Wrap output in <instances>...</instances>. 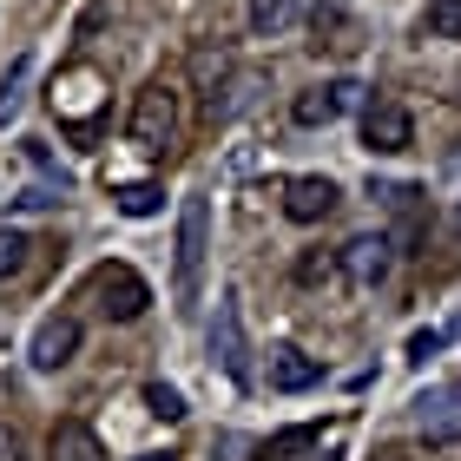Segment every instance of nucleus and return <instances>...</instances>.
<instances>
[{
  "mask_svg": "<svg viewBox=\"0 0 461 461\" xmlns=\"http://www.w3.org/2000/svg\"><path fill=\"white\" fill-rule=\"evenodd\" d=\"M435 349H442V330H415V337H409V356H415V363H429Z\"/></svg>",
  "mask_w": 461,
  "mask_h": 461,
  "instance_id": "nucleus-21",
  "label": "nucleus"
},
{
  "mask_svg": "<svg viewBox=\"0 0 461 461\" xmlns=\"http://www.w3.org/2000/svg\"><path fill=\"white\" fill-rule=\"evenodd\" d=\"M204 250H212V212H204V198H185L178 238H172V303L185 317L198 310V290H204Z\"/></svg>",
  "mask_w": 461,
  "mask_h": 461,
  "instance_id": "nucleus-1",
  "label": "nucleus"
},
{
  "mask_svg": "<svg viewBox=\"0 0 461 461\" xmlns=\"http://www.w3.org/2000/svg\"><path fill=\"white\" fill-rule=\"evenodd\" d=\"M317 383H323V363H317V356H303V349H277V356H270V389L303 395V389H317Z\"/></svg>",
  "mask_w": 461,
  "mask_h": 461,
  "instance_id": "nucleus-10",
  "label": "nucleus"
},
{
  "mask_svg": "<svg viewBox=\"0 0 461 461\" xmlns=\"http://www.w3.org/2000/svg\"><path fill=\"white\" fill-rule=\"evenodd\" d=\"M389 264H395V244H389V238H356V244H343V270H349L363 290L383 284Z\"/></svg>",
  "mask_w": 461,
  "mask_h": 461,
  "instance_id": "nucleus-8",
  "label": "nucleus"
},
{
  "mask_svg": "<svg viewBox=\"0 0 461 461\" xmlns=\"http://www.w3.org/2000/svg\"><path fill=\"white\" fill-rule=\"evenodd\" d=\"M212 356L224 363L230 383H250V349H244V317H238V290L218 297V317H212Z\"/></svg>",
  "mask_w": 461,
  "mask_h": 461,
  "instance_id": "nucleus-4",
  "label": "nucleus"
},
{
  "mask_svg": "<svg viewBox=\"0 0 461 461\" xmlns=\"http://www.w3.org/2000/svg\"><path fill=\"white\" fill-rule=\"evenodd\" d=\"M422 33H429V40H461V0H429Z\"/></svg>",
  "mask_w": 461,
  "mask_h": 461,
  "instance_id": "nucleus-15",
  "label": "nucleus"
},
{
  "mask_svg": "<svg viewBox=\"0 0 461 461\" xmlns=\"http://www.w3.org/2000/svg\"><path fill=\"white\" fill-rule=\"evenodd\" d=\"M139 461H172V455H139Z\"/></svg>",
  "mask_w": 461,
  "mask_h": 461,
  "instance_id": "nucleus-23",
  "label": "nucleus"
},
{
  "mask_svg": "<svg viewBox=\"0 0 461 461\" xmlns=\"http://www.w3.org/2000/svg\"><path fill=\"white\" fill-rule=\"evenodd\" d=\"M47 461H106V448H99V435L86 422H59L47 442Z\"/></svg>",
  "mask_w": 461,
  "mask_h": 461,
  "instance_id": "nucleus-11",
  "label": "nucleus"
},
{
  "mask_svg": "<svg viewBox=\"0 0 461 461\" xmlns=\"http://www.w3.org/2000/svg\"><path fill=\"white\" fill-rule=\"evenodd\" d=\"M79 356V317H47L33 330V369H67Z\"/></svg>",
  "mask_w": 461,
  "mask_h": 461,
  "instance_id": "nucleus-6",
  "label": "nucleus"
},
{
  "mask_svg": "<svg viewBox=\"0 0 461 461\" xmlns=\"http://www.w3.org/2000/svg\"><path fill=\"white\" fill-rule=\"evenodd\" d=\"M27 73H33V59H27V53H20L7 73H0V125L20 113V86H27Z\"/></svg>",
  "mask_w": 461,
  "mask_h": 461,
  "instance_id": "nucleus-16",
  "label": "nucleus"
},
{
  "mask_svg": "<svg viewBox=\"0 0 461 461\" xmlns=\"http://www.w3.org/2000/svg\"><path fill=\"white\" fill-rule=\"evenodd\" d=\"M192 73H198V86H212V79H224V47H218V53L204 47V53L192 59Z\"/></svg>",
  "mask_w": 461,
  "mask_h": 461,
  "instance_id": "nucleus-20",
  "label": "nucleus"
},
{
  "mask_svg": "<svg viewBox=\"0 0 461 461\" xmlns=\"http://www.w3.org/2000/svg\"><path fill=\"white\" fill-rule=\"evenodd\" d=\"M363 145L369 152H409L415 145V119L395 106V99H375V106L363 113Z\"/></svg>",
  "mask_w": 461,
  "mask_h": 461,
  "instance_id": "nucleus-5",
  "label": "nucleus"
},
{
  "mask_svg": "<svg viewBox=\"0 0 461 461\" xmlns=\"http://www.w3.org/2000/svg\"><path fill=\"white\" fill-rule=\"evenodd\" d=\"M330 212H337V185L330 178H290L284 185V218L290 224H317Z\"/></svg>",
  "mask_w": 461,
  "mask_h": 461,
  "instance_id": "nucleus-7",
  "label": "nucleus"
},
{
  "mask_svg": "<svg viewBox=\"0 0 461 461\" xmlns=\"http://www.w3.org/2000/svg\"><path fill=\"white\" fill-rule=\"evenodd\" d=\"M310 442H317V422H297V429H284V435H277V442H270L258 461H290V455H303Z\"/></svg>",
  "mask_w": 461,
  "mask_h": 461,
  "instance_id": "nucleus-17",
  "label": "nucleus"
},
{
  "mask_svg": "<svg viewBox=\"0 0 461 461\" xmlns=\"http://www.w3.org/2000/svg\"><path fill=\"white\" fill-rule=\"evenodd\" d=\"M323 277H337V258H323V250H310V258L297 264V284H323Z\"/></svg>",
  "mask_w": 461,
  "mask_h": 461,
  "instance_id": "nucleus-19",
  "label": "nucleus"
},
{
  "mask_svg": "<svg viewBox=\"0 0 461 461\" xmlns=\"http://www.w3.org/2000/svg\"><path fill=\"white\" fill-rule=\"evenodd\" d=\"M93 297H99V310H106L113 323H132V317H145L152 290H145V277L132 264H99L93 270Z\"/></svg>",
  "mask_w": 461,
  "mask_h": 461,
  "instance_id": "nucleus-3",
  "label": "nucleus"
},
{
  "mask_svg": "<svg viewBox=\"0 0 461 461\" xmlns=\"http://www.w3.org/2000/svg\"><path fill=\"white\" fill-rule=\"evenodd\" d=\"M119 212H125V218H158V212H165V185H145V178L125 185V192H119Z\"/></svg>",
  "mask_w": 461,
  "mask_h": 461,
  "instance_id": "nucleus-13",
  "label": "nucleus"
},
{
  "mask_svg": "<svg viewBox=\"0 0 461 461\" xmlns=\"http://www.w3.org/2000/svg\"><path fill=\"white\" fill-rule=\"evenodd\" d=\"M356 99V79H337V86H310V93H297V106H290V119L297 125H330L343 106Z\"/></svg>",
  "mask_w": 461,
  "mask_h": 461,
  "instance_id": "nucleus-9",
  "label": "nucleus"
},
{
  "mask_svg": "<svg viewBox=\"0 0 461 461\" xmlns=\"http://www.w3.org/2000/svg\"><path fill=\"white\" fill-rule=\"evenodd\" d=\"M290 20H297V0H250V33L258 40H277Z\"/></svg>",
  "mask_w": 461,
  "mask_h": 461,
  "instance_id": "nucleus-12",
  "label": "nucleus"
},
{
  "mask_svg": "<svg viewBox=\"0 0 461 461\" xmlns=\"http://www.w3.org/2000/svg\"><path fill=\"white\" fill-rule=\"evenodd\" d=\"M145 409H152L158 422H178V415H185V395H178L172 383H145Z\"/></svg>",
  "mask_w": 461,
  "mask_h": 461,
  "instance_id": "nucleus-18",
  "label": "nucleus"
},
{
  "mask_svg": "<svg viewBox=\"0 0 461 461\" xmlns=\"http://www.w3.org/2000/svg\"><path fill=\"white\" fill-rule=\"evenodd\" d=\"M27 264H33V238H27V230H0V284L20 277Z\"/></svg>",
  "mask_w": 461,
  "mask_h": 461,
  "instance_id": "nucleus-14",
  "label": "nucleus"
},
{
  "mask_svg": "<svg viewBox=\"0 0 461 461\" xmlns=\"http://www.w3.org/2000/svg\"><path fill=\"white\" fill-rule=\"evenodd\" d=\"M125 139H132L139 152H152V158H165V152L178 145V93L165 86V79L139 86L132 113H125Z\"/></svg>",
  "mask_w": 461,
  "mask_h": 461,
  "instance_id": "nucleus-2",
  "label": "nucleus"
},
{
  "mask_svg": "<svg viewBox=\"0 0 461 461\" xmlns=\"http://www.w3.org/2000/svg\"><path fill=\"white\" fill-rule=\"evenodd\" d=\"M0 461H27V448H20V435L0 422Z\"/></svg>",
  "mask_w": 461,
  "mask_h": 461,
  "instance_id": "nucleus-22",
  "label": "nucleus"
}]
</instances>
